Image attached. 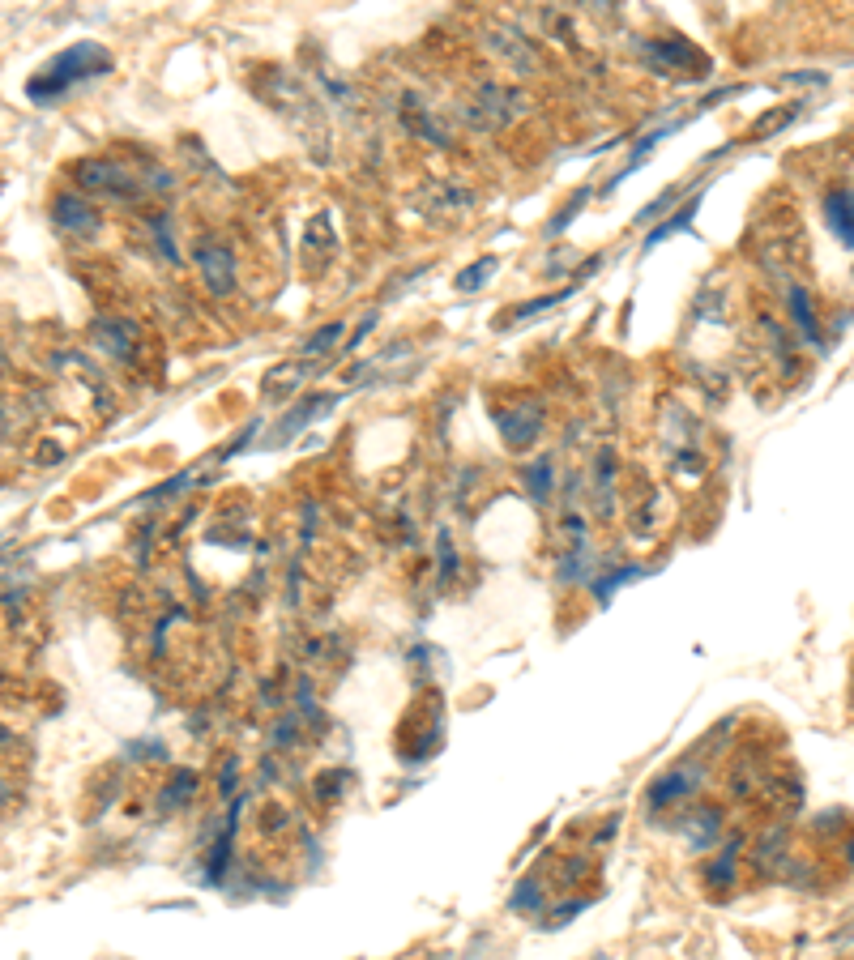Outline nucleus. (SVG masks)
Wrapping results in <instances>:
<instances>
[{"label": "nucleus", "instance_id": "nucleus-4", "mask_svg": "<svg viewBox=\"0 0 854 960\" xmlns=\"http://www.w3.org/2000/svg\"><path fill=\"white\" fill-rule=\"evenodd\" d=\"M52 218H56L65 231H90V227H94L90 205H86L82 197H69V192H65V197H56V201H52Z\"/></svg>", "mask_w": 854, "mask_h": 960}, {"label": "nucleus", "instance_id": "nucleus-2", "mask_svg": "<svg viewBox=\"0 0 854 960\" xmlns=\"http://www.w3.org/2000/svg\"><path fill=\"white\" fill-rule=\"evenodd\" d=\"M77 184L90 188V192H107V197H124V201L137 197V188H133L129 175H124V167L107 163V158H90V163L77 167Z\"/></svg>", "mask_w": 854, "mask_h": 960}, {"label": "nucleus", "instance_id": "nucleus-1", "mask_svg": "<svg viewBox=\"0 0 854 960\" xmlns=\"http://www.w3.org/2000/svg\"><path fill=\"white\" fill-rule=\"evenodd\" d=\"M112 69V56L103 52L99 43H77V47H69V52H60L47 69L30 82V99L35 103H47V99H60L69 86H77V82H86V77H99V73H107Z\"/></svg>", "mask_w": 854, "mask_h": 960}, {"label": "nucleus", "instance_id": "nucleus-3", "mask_svg": "<svg viewBox=\"0 0 854 960\" xmlns=\"http://www.w3.org/2000/svg\"><path fill=\"white\" fill-rule=\"evenodd\" d=\"M197 261H201V269H205V278H210L214 291H231V278H235L231 252H223L218 244H197Z\"/></svg>", "mask_w": 854, "mask_h": 960}, {"label": "nucleus", "instance_id": "nucleus-6", "mask_svg": "<svg viewBox=\"0 0 854 960\" xmlns=\"http://www.w3.org/2000/svg\"><path fill=\"white\" fill-rule=\"evenodd\" d=\"M833 227L842 231V244H850V214H846V188H842V197H833Z\"/></svg>", "mask_w": 854, "mask_h": 960}, {"label": "nucleus", "instance_id": "nucleus-5", "mask_svg": "<svg viewBox=\"0 0 854 960\" xmlns=\"http://www.w3.org/2000/svg\"><path fill=\"white\" fill-rule=\"evenodd\" d=\"M492 269H496V256H487V261H479L474 269H466V274H462V291H479L483 274H492Z\"/></svg>", "mask_w": 854, "mask_h": 960}]
</instances>
